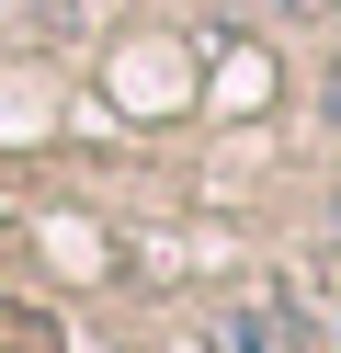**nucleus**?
I'll return each mask as SVG.
<instances>
[{"label": "nucleus", "instance_id": "f257e3e1", "mask_svg": "<svg viewBox=\"0 0 341 353\" xmlns=\"http://www.w3.org/2000/svg\"><path fill=\"white\" fill-rule=\"evenodd\" d=\"M205 342H216V353H307V330H296L285 307L250 296V307H216V330H205Z\"/></svg>", "mask_w": 341, "mask_h": 353}, {"label": "nucleus", "instance_id": "f03ea898", "mask_svg": "<svg viewBox=\"0 0 341 353\" xmlns=\"http://www.w3.org/2000/svg\"><path fill=\"white\" fill-rule=\"evenodd\" d=\"M285 12H318V0H285Z\"/></svg>", "mask_w": 341, "mask_h": 353}, {"label": "nucleus", "instance_id": "7ed1b4c3", "mask_svg": "<svg viewBox=\"0 0 341 353\" xmlns=\"http://www.w3.org/2000/svg\"><path fill=\"white\" fill-rule=\"evenodd\" d=\"M57 12H68V0H57Z\"/></svg>", "mask_w": 341, "mask_h": 353}]
</instances>
